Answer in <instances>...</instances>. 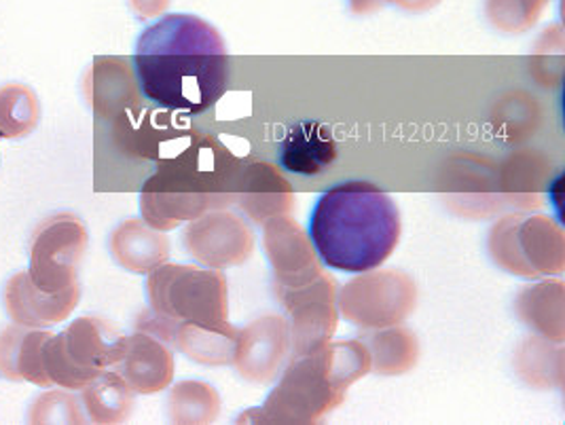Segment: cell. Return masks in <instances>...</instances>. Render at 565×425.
<instances>
[{"label": "cell", "mask_w": 565, "mask_h": 425, "mask_svg": "<svg viewBox=\"0 0 565 425\" xmlns=\"http://www.w3.org/2000/svg\"><path fill=\"white\" fill-rule=\"evenodd\" d=\"M83 246L81 226H71V219L57 216L41 226L34 235L30 258V281L47 293L64 295L77 290L75 265Z\"/></svg>", "instance_id": "obj_3"}, {"label": "cell", "mask_w": 565, "mask_h": 425, "mask_svg": "<svg viewBox=\"0 0 565 425\" xmlns=\"http://www.w3.org/2000/svg\"><path fill=\"white\" fill-rule=\"evenodd\" d=\"M39 124V102L24 85L0 89V138L26 136Z\"/></svg>", "instance_id": "obj_6"}, {"label": "cell", "mask_w": 565, "mask_h": 425, "mask_svg": "<svg viewBox=\"0 0 565 425\" xmlns=\"http://www.w3.org/2000/svg\"><path fill=\"white\" fill-rule=\"evenodd\" d=\"M9 316L24 326H45L60 322L77 302V290L64 295H47L39 290L28 274L13 277L7 286Z\"/></svg>", "instance_id": "obj_5"}, {"label": "cell", "mask_w": 565, "mask_h": 425, "mask_svg": "<svg viewBox=\"0 0 565 425\" xmlns=\"http://www.w3.org/2000/svg\"><path fill=\"white\" fill-rule=\"evenodd\" d=\"M405 2H412V0H405ZM424 2H426V0H424Z\"/></svg>", "instance_id": "obj_7"}, {"label": "cell", "mask_w": 565, "mask_h": 425, "mask_svg": "<svg viewBox=\"0 0 565 425\" xmlns=\"http://www.w3.org/2000/svg\"><path fill=\"white\" fill-rule=\"evenodd\" d=\"M309 237L337 272L364 274L386 263L401 240L396 203L377 184L348 180L329 187L311 208Z\"/></svg>", "instance_id": "obj_2"}, {"label": "cell", "mask_w": 565, "mask_h": 425, "mask_svg": "<svg viewBox=\"0 0 565 425\" xmlns=\"http://www.w3.org/2000/svg\"><path fill=\"white\" fill-rule=\"evenodd\" d=\"M136 78L147 100L166 110L200 115L223 98L230 55L214 25L198 15H163L136 45Z\"/></svg>", "instance_id": "obj_1"}, {"label": "cell", "mask_w": 565, "mask_h": 425, "mask_svg": "<svg viewBox=\"0 0 565 425\" xmlns=\"http://www.w3.org/2000/svg\"><path fill=\"white\" fill-rule=\"evenodd\" d=\"M337 159V145L329 127L318 121H301L290 127L278 150V163L297 176L320 174Z\"/></svg>", "instance_id": "obj_4"}]
</instances>
